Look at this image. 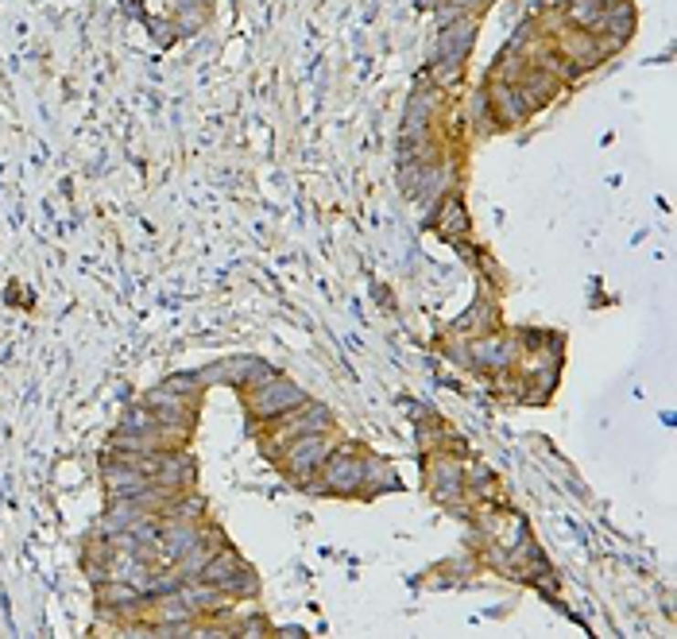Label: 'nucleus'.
<instances>
[{"label":"nucleus","instance_id":"nucleus-1","mask_svg":"<svg viewBox=\"0 0 677 639\" xmlns=\"http://www.w3.org/2000/svg\"><path fill=\"white\" fill-rule=\"evenodd\" d=\"M306 396H302V388H294V384H287V380H271L263 384L256 396H252V411L256 415H275V411H291V407H299Z\"/></svg>","mask_w":677,"mask_h":639},{"label":"nucleus","instance_id":"nucleus-2","mask_svg":"<svg viewBox=\"0 0 677 639\" xmlns=\"http://www.w3.org/2000/svg\"><path fill=\"white\" fill-rule=\"evenodd\" d=\"M365 481V469H360L353 457H333L325 465V488L329 493H353V488Z\"/></svg>","mask_w":677,"mask_h":639},{"label":"nucleus","instance_id":"nucleus-3","mask_svg":"<svg viewBox=\"0 0 677 639\" xmlns=\"http://www.w3.org/2000/svg\"><path fill=\"white\" fill-rule=\"evenodd\" d=\"M325 453H329V446H325L318 434H302L299 446L287 453V462H291V469H318Z\"/></svg>","mask_w":677,"mask_h":639}]
</instances>
